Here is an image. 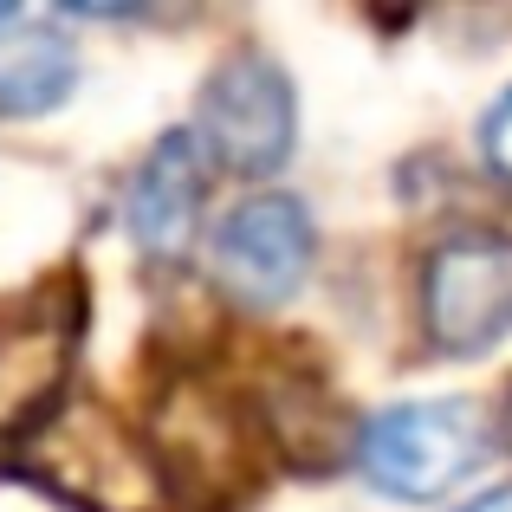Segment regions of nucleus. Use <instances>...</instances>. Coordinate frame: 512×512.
<instances>
[{"label":"nucleus","mask_w":512,"mask_h":512,"mask_svg":"<svg viewBox=\"0 0 512 512\" xmlns=\"http://www.w3.org/2000/svg\"><path fill=\"white\" fill-rule=\"evenodd\" d=\"M150 448L175 506H227L253 487V422L208 383H175L156 402Z\"/></svg>","instance_id":"5"},{"label":"nucleus","mask_w":512,"mask_h":512,"mask_svg":"<svg viewBox=\"0 0 512 512\" xmlns=\"http://www.w3.org/2000/svg\"><path fill=\"white\" fill-rule=\"evenodd\" d=\"M26 474L78 512H169L175 506L150 435H137L104 402H72V409L52 415L26 448Z\"/></svg>","instance_id":"1"},{"label":"nucleus","mask_w":512,"mask_h":512,"mask_svg":"<svg viewBox=\"0 0 512 512\" xmlns=\"http://www.w3.org/2000/svg\"><path fill=\"white\" fill-rule=\"evenodd\" d=\"M480 163L500 182H512V91H500L487 104V117H480Z\"/></svg>","instance_id":"10"},{"label":"nucleus","mask_w":512,"mask_h":512,"mask_svg":"<svg viewBox=\"0 0 512 512\" xmlns=\"http://www.w3.org/2000/svg\"><path fill=\"white\" fill-rule=\"evenodd\" d=\"M0 26H20V20H13V7H7V0H0Z\"/></svg>","instance_id":"12"},{"label":"nucleus","mask_w":512,"mask_h":512,"mask_svg":"<svg viewBox=\"0 0 512 512\" xmlns=\"http://www.w3.org/2000/svg\"><path fill=\"white\" fill-rule=\"evenodd\" d=\"M78 85V46L39 20H20L0 39V117L59 111Z\"/></svg>","instance_id":"9"},{"label":"nucleus","mask_w":512,"mask_h":512,"mask_svg":"<svg viewBox=\"0 0 512 512\" xmlns=\"http://www.w3.org/2000/svg\"><path fill=\"white\" fill-rule=\"evenodd\" d=\"M78 338H85L78 279H46L0 305V441H33L59 415Z\"/></svg>","instance_id":"3"},{"label":"nucleus","mask_w":512,"mask_h":512,"mask_svg":"<svg viewBox=\"0 0 512 512\" xmlns=\"http://www.w3.org/2000/svg\"><path fill=\"white\" fill-rule=\"evenodd\" d=\"M461 512H512V480H500V487H487V493H474Z\"/></svg>","instance_id":"11"},{"label":"nucleus","mask_w":512,"mask_h":512,"mask_svg":"<svg viewBox=\"0 0 512 512\" xmlns=\"http://www.w3.org/2000/svg\"><path fill=\"white\" fill-rule=\"evenodd\" d=\"M312 214L299 195H247L214 234V286L240 312H273L312 273Z\"/></svg>","instance_id":"7"},{"label":"nucleus","mask_w":512,"mask_h":512,"mask_svg":"<svg viewBox=\"0 0 512 512\" xmlns=\"http://www.w3.org/2000/svg\"><path fill=\"white\" fill-rule=\"evenodd\" d=\"M493 448V422L461 396H428L376 409L357 435V467L389 500H441Z\"/></svg>","instance_id":"2"},{"label":"nucleus","mask_w":512,"mask_h":512,"mask_svg":"<svg viewBox=\"0 0 512 512\" xmlns=\"http://www.w3.org/2000/svg\"><path fill=\"white\" fill-rule=\"evenodd\" d=\"M422 331L448 357L512 338V234H454L422 260Z\"/></svg>","instance_id":"6"},{"label":"nucleus","mask_w":512,"mask_h":512,"mask_svg":"<svg viewBox=\"0 0 512 512\" xmlns=\"http://www.w3.org/2000/svg\"><path fill=\"white\" fill-rule=\"evenodd\" d=\"M195 137L227 175H273L286 169L292 137H299V104H292V78L279 59L240 46L201 78L195 98Z\"/></svg>","instance_id":"4"},{"label":"nucleus","mask_w":512,"mask_h":512,"mask_svg":"<svg viewBox=\"0 0 512 512\" xmlns=\"http://www.w3.org/2000/svg\"><path fill=\"white\" fill-rule=\"evenodd\" d=\"M208 182H214V163H208L195 130L156 137V150L137 163V175H130V188H124V227L143 247V260L175 266V260L195 253Z\"/></svg>","instance_id":"8"}]
</instances>
